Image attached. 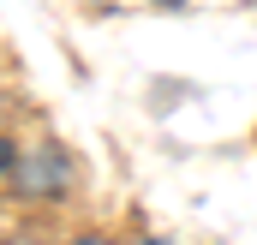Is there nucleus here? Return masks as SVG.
I'll return each mask as SVG.
<instances>
[{
  "label": "nucleus",
  "mask_w": 257,
  "mask_h": 245,
  "mask_svg": "<svg viewBox=\"0 0 257 245\" xmlns=\"http://www.w3.org/2000/svg\"><path fill=\"white\" fill-rule=\"evenodd\" d=\"M168 6H180V0H168Z\"/></svg>",
  "instance_id": "f03ea898"
},
{
  "label": "nucleus",
  "mask_w": 257,
  "mask_h": 245,
  "mask_svg": "<svg viewBox=\"0 0 257 245\" xmlns=\"http://www.w3.org/2000/svg\"><path fill=\"white\" fill-rule=\"evenodd\" d=\"M6 180H12V191H30V197H60V191H72V156L42 144V156L18 162V144L6 138Z\"/></svg>",
  "instance_id": "f257e3e1"
}]
</instances>
